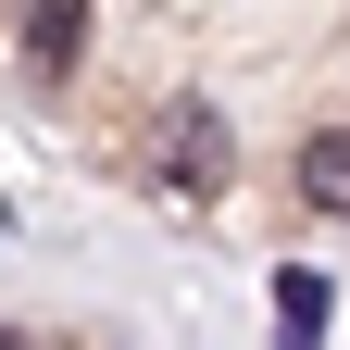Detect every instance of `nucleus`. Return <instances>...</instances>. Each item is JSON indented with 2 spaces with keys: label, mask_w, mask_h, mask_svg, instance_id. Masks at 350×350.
Wrapping results in <instances>:
<instances>
[{
  "label": "nucleus",
  "mask_w": 350,
  "mask_h": 350,
  "mask_svg": "<svg viewBox=\"0 0 350 350\" xmlns=\"http://www.w3.org/2000/svg\"><path fill=\"white\" fill-rule=\"evenodd\" d=\"M275 350H325V275H288L275 288Z\"/></svg>",
  "instance_id": "20e7f679"
},
{
  "label": "nucleus",
  "mask_w": 350,
  "mask_h": 350,
  "mask_svg": "<svg viewBox=\"0 0 350 350\" xmlns=\"http://www.w3.org/2000/svg\"><path fill=\"white\" fill-rule=\"evenodd\" d=\"M0 350H13V338H0Z\"/></svg>",
  "instance_id": "39448f33"
},
{
  "label": "nucleus",
  "mask_w": 350,
  "mask_h": 350,
  "mask_svg": "<svg viewBox=\"0 0 350 350\" xmlns=\"http://www.w3.org/2000/svg\"><path fill=\"white\" fill-rule=\"evenodd\" d=\"M75 38H88V0H38V13H25V63H38V75H63V63H75Z\"/></svg>",
  "instance_id": "7ed1b4c3"
},
{
  "label": "nucleus",
  "mask_w": 350,
  "mask_h": 350,
  "mask_svg": "<svg viewBox=\"0 0 350 350\" xmlns=\"http://www.w3.org/2000/svg\"><path fill=\"white\" fill-rule=\"evenodd\" d=\"M163 175H175L188 200H226L238 138H226V113H213V100H175V113H163Z\"/></svg>",
  "instance_id": "f257e3e1"
},
{
  "label": "nucleus",
  "mask_w": 350,
  "mask_h": 350,
  "mask_svg": "<svg viewBox=\"0 0 350 350\" xmlns=\"http://www.w3.org/2000/svg\"><path fill=\"white\" fill-rule=\"evenodd\" d=\"M300 200L350 213V125H313V138H300Z\"/></svg>",
  "instance_id": "f03ea898"
}]
</instances>
